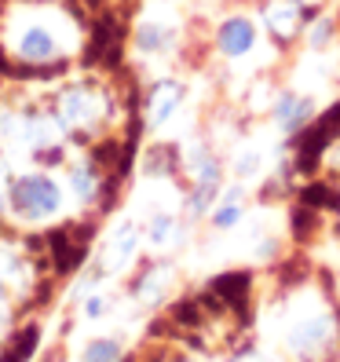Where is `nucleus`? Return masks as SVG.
<instances>
[{
	"label": "nucleus",
	"instance_id": "20e7f679",
	"mask_svg": "<svg viewBox=\"0 0 340 362\" xmlns=\"http://www.w3.org/2000/svg\"><path fill=\"white\" fill-rule=\"evenodd\" d=\"M55 52H59V45L45 26H30L23 37H18V55L30 59V62H48Z\"/></svg>",
	"mask_w": 340,
	"mask_h": 362
},
{
	"label": "nucleus",
	"instance_id": "7ed1b4c3",
	"mask_svg": "<svg viewBox=\"0 0 340 362\" xmlns=\"http://www.w3.org/2000/svg\"><path fill=\"white\" fill-rule=\"evenodd\" d=\"M311 114H315V103L304 99V95H293V92H286V95L279 99V106H274V121H279L286 132L304 129V121H307Z\"/></svg>",
	"mask_w": 340,
	"mask_h": 362
},
{
	"label": "nucleus",
	"instance_id": "423d86ee",
	"mask_svg": "<svg viewBox=\"0 0 340 362\" xmlns=\"http://www.w3.org/2000/svg\"><path fill=\"white\" fill-rule=\"evenodd\" d=\"M114 358H117L114 340H99V344H92L88 351H84V362H114Z\"/></svg>",
	"mask_w": 340,
	"mask_h": 362
},
{
	"label": "nucleus",
	"instance_id": "f257e3e1",
	"mask_svg": "<svg viewBox=\"0 0 340 362\" xmlns=\"http://www.w3.org/2000/svg\"><path fill=\"white\" fill-rule=\"evenodd\" d=\"M11 205H15V212H23V216L40 220V216H48V212L59 209V187L45 176H26V180L15 183Z\"/></svg>",
	"mask_w": 340,
	"mask_h": 362
},
{
	"label": "nucleus",
	"instance_id": "39448f33",
	"mask_svg": "<svg viewBox=\"0 0 340 362\" xmlns=\"http://www.w3.org/2000/svg\"><path fill=\"white\" fill-rule=\"evenodd\" d=\"M136 45H139L143 52H161V48L168 45V30H165V26H154V23H143V26L136 30Z\"/></svg>",
	"mask_w": 340,
	"mask_h": 362
},
{
	"label": "nucleus",
	"instance_id": "0eeeda50",
	"mask_svg": "<svg viewBox=\"0 0 340 362\" xmlns=\"http://www.w3.org/2000/svg\"><path fill=\"white\" fill-rule=\"evenodd\" d=\"M33 344H37V329H26V333H23V344H15L11 355H8L4 362H26L30 351H33Z\"/></svg>",
	"mask_w": 340,
	"mask_h": 362
},
{
	"label": "nucleus",
	"instance_id": "6e6552de",
	"mask_svg": "<svg viewBox=\"0 0 340 362\" xmlns=\"http://www.w3.org/2000/svg\"><path fill=\"white\" fill-rule=\"evenodd\" d=\"M238 216H242V209H238V205H227V209H220V212H216V223H220V227H230Z\"/></svg>",
	"mask_w": 340,
	"mask_h": 362
},
{
	"label": "nucleus",
	"instance_id": "f03ea898",
	"mask_svg": "<svg viewBox=\"0 0 340 362\" xmlns=\"http://www.w3.org/2000/svg\"><path fill=\"white\" fill-rule=\"evenodd\" d=\"M252 45H257V26H252L249 18H227V23L220 26V48H223V55L238 59V55L252 52Z\"/></svg>",
	"mask_w": 340,
	"mask_h": 362
}]
</instances>
